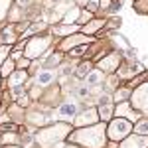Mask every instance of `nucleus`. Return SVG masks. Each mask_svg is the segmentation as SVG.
<instances>
[{
    "mask_svg": "<svg viewBox=\"0 0 148 148\" xmlns=\"http://www.w3.org/2000/svg\"><path fill=\"white\" fill-rule=\"evenodd\" d=\"M107 123H95V125H87V126H79L77 130L69 132L67 140L75 142L81 148H105L107 146Z\"/></svg>",
    "mask_w": 148,
    "mask_h": 148,
    "instance_id": "1",
    "label": "nucleus"
},
{
    "mask_svg": "<svg viewBox=\"0 0 148 148\" xmlns=\"http://www.w3.org/2000/svg\"><path fill=\"white\" fill-rule=\"evenodd\" d=\"M69 130H73L69 123L61 121L57 125H51V126H46L42 130H38V134L34 136V140L40 144L42 148H56L57 142H61L63 138H67Z\"/></svg>",
    "mask_w": 148,
    "mask_h": 148,
    "instance_id": "2",
    "label": "nucleus"
},
{
    "mask_svg": "<svg viewBox=\"0 0 148 148\" xmlns=\"http://www.w3.org/2000/svg\"><path fill=\"white\" fill-rule=\"evenodd\" d=\"M105 132H107V140L121 142L125 136H128V134L132 132V123H130L128 119H121V116L111 119V121H107Z\"/></svg>",
    "mask_w": 148,
    "mask_h": 148,
    "instance_id": "3",
    "label": "nucleus"
},
{
    "mask_svg": "<svg viewBox=\"0 0 148 148\" xmlns=\"http://www.w3.org/2000/svg\"><path fill=\"white\" fill-rule=\"evenodd\" d=\"M49 44H51V38L49 36H36L32 40H28L26 46H24V57H28V59L42 57L47 51Z\"/></svg>",
    "mask_w": 148,
    "mask_h": 148,
    "instance_id": "4",
    "label": "nucleus"
},
{
    "mask_svg": "<svg viewBox=\"0 0 148 148\" xmlns=\"http://www.w3.org/2000/svg\"><path fill=\"white\" fill-rule=\"evenodd\" d=\"M130 105L140 111V114H148V83L134 87V93H130Z\"/></svg>",
    "mask_w": 148,
    "mask_h": 148,
    "instance_id": "5",
    "label": "nucleus"
},
{
    "mask_svg": "<svg viewBox=\"0 0 148 148\" xmlns=\"http://www.w3.org/2000/svg\"><path fill=\"white\" fill-rule=\"evenodd\" d=\"M95 38L93 36H87V34H73V36H67L63 38V42L59 44V51H69L73 47L81 46V44H93Z\"/></svg>",
    "mask_w": 148,
    "mask_h": 148,
    "instance_id": "6",
    "label": "nucleus"
},
{
    "mask_svg": "<svg viewBox=\"0 0 148 148\" xmlns=\"http://www.w3.org/2000/svg\"><path fill=\"white\" fill-rule=\"evenodd\" d=\"M119 148H148V136L130 132L128 136H125L121 140V146Z\"/></svg>",
    "mask_w": 148,
    "mask_h": 148,
    "instance_id": "7",
    "label": "nucleus"
},
{
    "mask_svg": "<svg viewBox=\"0 0 148 148\" xmlns=\"http://www.w3.org/2000/svg\"><path fill=\"white\" fill-rule=\"evenodd\" d=\"M95 123H99V113H97L95 107H89V109L75 114V125L77 126H87V125H95Z\"/></svg>",
    "mask_w": 148,
    "mask_h": 148,
    "instance_id": "8",
    "label": "nucleus"
},
{
    "mask_svg": "<svg viewBox=\"0 0 148 148\" xmlns=\"http://www.w3.org/2000/svg\"><path fill=\"white\" fill-rule=\"evenodd\" d=\"M121 61H123V59H121L119 53H109L107 57H103L101 61L97 63V67L101 69L103 73H114L116 67L121 65Z\"/></svg>",
    "mask_w": 148,
    "mask_h": 148,
    "instance_id": "9",
    "label": "nucleus"
},
{
    "mask_svg": "<svg viewBox=\"0 0 148 148\" xmlns=\"http://www.w3.org/2000/svg\"><path fill=\"white\" fill-rule=\"evenodd\" d=\"M97 113H99V121H103V123L111 121L114 116L113 101H111L109 97H103V101H99V105H97Z\"/></svg>",
    "mask_w": 148,
    "mask_h": 148,
    "instance_id": "10",
    "label": "nucleus"
},
{
    "mask_svg": "<svg viewBox=\"0 0 148 148\" xmlns=\"http://www.w3.org/2000/svg\"><path fill=\"white\" fill-rule=\"evenodd\" d=\"M75 114H77V103L73 101H67L63 103L59 109H57V116H59V121H71V119H75Z\"/></svg>",
    "mask_w": 148,
    "mask_h": 148,
    "instance_id": "11",
    "label": "nucleus"
},
{
    "mask_svg": "<svg viewBox=\"0 0 148 148\" xmlns=\"http://www.w3.org/2000/svg\"><path fill=\"white\" fill-rule=\"evenodd\" d=\"M81 26H83V28H81V30H83V34L95 36L99 30H101V28H105V26H107V20H105V18H91L89 22L81 24Z\"/></svg>",
    "mask_w": 148,
    "mask_h": 148,
    "instance_id": "12",
    "label": "nucleus"
},
{
    "mask_svg": "<svg viewBox=\"0 0 148 148\" xmlns=\"http://www.w3.org/2000/svg\"><path fill=\"white\" fill-rule=\"evenodd\" d=\"M18 38H20V36H18V32H16L14 24H10V26H6V28L0 30V44H8V46H12Z\"/></svg>",
    "mask_w": 148,
    "mask_h": 148,
    "instance_id": "13",
    "label": "nucleus"
},
{
    "mask_svg": "<svg viewBox=\"0 0 148 148\" xmlns=\"http://www.w3.org/2000/svg\"><path fill=\"white\" fill-rule=\"evenodd\" d=\"M53 77H56V73H53L51 69H44V71H40V75H38V85L47 87V85H51Z\"/></svg>",
    "mask_w": 148,
    "mask_h": 148,
    "instance_id": "14",
    "label": "nucleus"
},
{
    "mask_svg": "<svg viewBox=\"0 0 148 148\" xmlns=\"http://www.w3.org/2000/svg\"><path fill=\"white\" fill-rule=\"evenodd\" d=\"M101 79H103V71H101V69L89 71V73L85 75V83H87V87H95V85H97Z\"/></svg>",
    "mask_w": 148,
    "mask_h": 148,
    "instance_id": "15",
    "label": "nucleus"
},
{
    "mask_svg": "<svg viewBox=\"0 0 148 148\" xmlns=\"http://www.w3.org/2000/svg\"><path fill=\"white\" fill-rule=\"evenodd\" d=\"M14 69H16V61H14L12 57H6V59L2 61V65H0V75H2V77H8Z\"/></svg>",
    "mask_w": 148,
    "mask_h": 148,
    "instance_id": "16",
    "label": "nucleus"
},
{
    "mask_svg": "<svg viewBox=\"0 0 148 148\" xmlns=\"http://www.w3.org/2000/svg\"><path fill=\"white\" fill-rule=\"evenodd\" d=\"M132 132H136V134H144V136H148V116L146 119H138L136 123L132 125Z\"/></svg>",
    "mask_w": 148,
    "mask_h": 148,
    "instance_id": "17",
    "label": "nucleus"
},
{
    "mask_svg": "<svg viewBox=\"0 0 148 148\" xmlns=\"http://www.w3.org/2000/svg\"><path fill=\"white\" fill-rule=\"evenodd\" d=\"M113 99H114V103H123V101H126V99H130V87L126 85V87H123V89H114V95H113Z\"/></svg>",
    "mask_w": 148,
    "mask_h": 148,
    "instance_id": "18",
    "label": "nucleus"
},
{
    "mask_svg": "<svg viewBox=\"0 0 148 148\" xmlns=\"http://www.w3.org/2000/svg\"><path fill=\"white\" fill-rule=\"evenodd\" d=\"M79 12H81V6H75L71 12H67L65 16H63V24H71V22H77V18H79Z\"/></svg>",
    "mask_w": 148,
    "mask_h": 148,
    "instance_id": "19",
    "label": "nucleus"
},
{
    "mask_svg": "<svg viewBox=\"0 0 148 148\" xmlns=\"http://www.w3.org/2000/svg\"><path fill=\"white\" fill-rule=\"evenodd\" d=\"M91 61H89V59H85V61H81L79 65H77V71H75V73H77V77H85V75H87V73H89V71H91Z\"/></svg>",
    "mask_w": 148,
    "mask_h": 148,
    "instance_id": "20",
    "label": "nucleus"
},
{
    "mask_svg": "<svg viewBox=\"0 0 148 148\" xmlns=\"http://www.w3.org/2000/svg\"><path fill=\"white\" fill-rule=\"evenodd\" d=\"M75 30H79V26H56V28H51V32L53 34H57V36H65V34H69V32H75Z\"/></svg>",
    "mask_w": 148,
    "mask_h": 148,
    "instance_id": "21",
    "label": "nucleus"
},
{
    "mask_svg": "<svg viewBox=\"0 0 148 148\" xmlns=\"http://www.w3.org/2000/svg\"><path fill=\"white\" fill-rule=\"evenodd\" d=\"M91 18H93V12H89L87 8H85V10H81V12H79V18H77V24H85V22H89Z\"/></svg>",
    "mask_w": 148,
    "mask_h": 148,
    "instance_id": "22",
    "label": "nucleus"
},
{
    "mask_svg": "<svg viewBox=\"0 0 148 148\" xmlns=\"http://www.w3.org/2000/svg\"><path fill=\"white\" fill-rule=\"evenodd\" d=\"M8 8H10V0H0V22L6 18V14H8Z\"/></svg>",
    "mask_w": 148,
    "mask_h": 148,
    "instance_id": "23",
    "label": "nucleus"
},
{
    "mask_svg": "<svg viewBox=\"0 0 148 148\" xmlns=\"http://www.w3.org/2000/svg\"><path fill=\"white\" fill-rule=\"evenodd\" d=\"M10 49H12V46H8V44H0V65H2V61H4L6 57L10 56Z\"/></svg>",
    "mask_w": 148,
    "mask_h": 148,
    "instance_id": "24",
    "label": "nucleus"
},
{
    "mask_svg": "<svg viewBox=\"0 0 148 148\" xmlns=\"http://www.w3.org/2000/svg\"><path fill=\"white\" fill-rule=\"evenodd\" d=\"M30 63H32V59H28V57L22 56L20 59H16V69H26V71H28Z\"/></svg>",
    "mask_w": 148,
    "mask_h": 148,
    "instance_id": "25",
    "label": "nucleus"
},
{
    "mask_svg": "<svg viewBox=\"0 0 148 148\" xmlns=\"http://www.w3.org/2000/svg\"><path fill=\"white\" fill-rule=\"evenodd\" d=\"M146 79H148V73H140L138 77H134V79L128 83V87H130V89H134V87H138V85H140L142 81H146Z\"/></svg>",
    "mask_w": 148,
    "mask_h": 148,
    "instance_id": "26",
    "label": "nucleus"
},
{
    "mask_svg": "<svg viewBox=\"0 0 148 148\" xmlns=\"http://www.w3.org/2000/svg\"><path fill=\"white\" fill-rule=\"evenodd\" d=\"M87 2H89V0H75V4H77V6H85Z\"/></svg>",
    "mask_w": 148,
    "mask_h": 148,
    "instance_id": "27",
    "label": "nucleus"
},
{
    "mask_svg": "<svg viewBox=\"0 0 148 148\" xmlns=\"http://www.w3.org/2000/svg\"><path fill=\"white\" fill-rule=\"evenodd\" d=\"M56 148H77V146H73V144H59V146Z\"/></svg>",
    "mask_w": 148,
    "mask_h": 148,
    "instance_id": "28",
    "label": "nucleus"
},
{
    "mask_svg": "<svg viewBox=\"0 0 148 148\" xmlns=\"http://www.w3.org/2000/svg\"><path fill=\"white\" fill-rule=\"evenodd\" d=\"M4 148H6V146H4ZM14 148H26V146H14Z\"/></svg>",
    "mask_w": 148,
    "mask_h": 148,
    "instance_id": "29",
    "label": "nucleus"
},
{
    "mask_svg": "<svg viewBox=\"0 0 148 148\" xmlns=\"http://www.w3.org/2000/svg\"><path fill=\"white\" fill-rule=\"evenodd\" d=\"M114 2H119V0H114Z\"/></svg>",
    "mask_w": 148,
    "mask_h": 148,
    "instance_id": "30",
    "label": "nucleus"
},
{
    "mask_svg": "<svg viewBox=\"0 0 148 148\" xmlns=\"http://www.w3.org/2000/svg\"><path fill=\"white\" fill-rule=\"evenodd\" d=\"M0 79H2V75H0Z\"/></svg>",
    "mask_w": 148,
    "mask_h": 148,
    "instance_id": "31",
    "label": "nucleus"
},
{
    "mask_svg": "<svg viewBox=\"0 0 148 148\" xmlns=\"http://www.w3.org/2000/svg\"><path fill=\"white\" fill-rule=\"evenodd\" d=\"M0 30H2V28H0Z\"/></svg>",
    "mask_w": 148,
    "mask_h": 148,
    "instance_id": "32",
    "label": "nucleus"
}]
</instances>
